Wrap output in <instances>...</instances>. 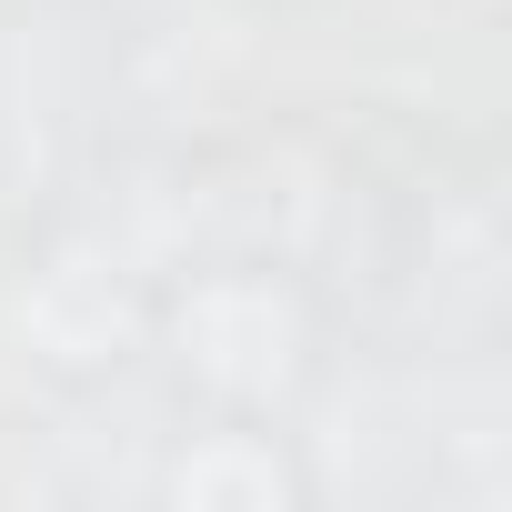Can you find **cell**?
Instances as JSON below:
<instances>
[]
</instances>
